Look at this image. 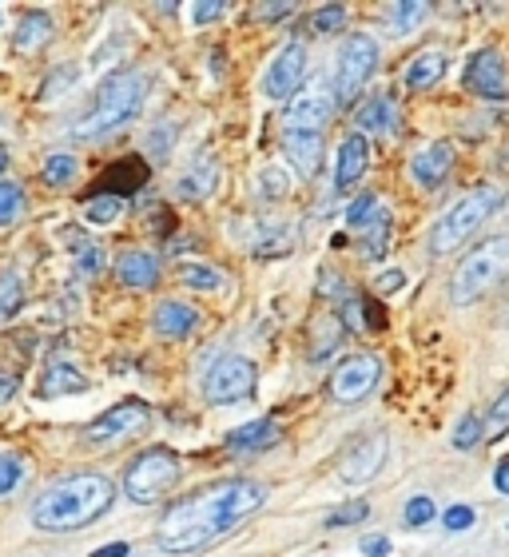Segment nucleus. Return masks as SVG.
<instances>
[{"label":"nucleus","mask_w":509,"mask_h":557,"mask_svg":"<svg viewBox=\"0 0 509 557\" xmlns=\"http://www.w3.org/2000/svg\"><path fill=\"white\" fill-rule=\"evenodd\" d=\"M263 502L266 486L254 478L211 482V486L187 494L184 502H175L172 510L163 513L156 542L167 554H199V549L215 546L223 534H232L239 522H247Z\"/></svg>","instance_id":"1"},{"label":"nucleus","mask_w":509,"mask_h":557,"mask_svg":"<svg viewBox=\"0 0 509 557\" xmlns=\"http://www.w3.org/2000/svg\"><path fill=\"white\" fill-rule=\"evenodd\" d=\"M112 482L96 470H84V474H72L64 482H52V486L36 498L33 506V525L48 530V534H69V530H84L88 522H96L100 513L112 506Z\"/></svg>","instance_id":"2"},{"label":"nucleus","mask_w":509,"mask_h":557,"mask_svg":"<svg viewBox=\"0 0 509 557\" xmlns=\"http://www.w3.org/2000/svg\"><path fill=\"white\" fill-rule=\"evenodd\" d=\"M144 100H148V76L136 72V69L116 72L112 81L100 84L92 108L76 120L72 136L80 139V144H100V139L116 136L124 124H132V120L139 116Z\"/></svg>","instance_id":"3"},{"label":"nucleus","mask_w":509,"mask_h":557,"mask_svg":"<svg viewBox=\"0 0 509 557\" xmlns=\"http://www.w3.org/2000/svg\"><path fill=\"white\" fill-rule=\"evenodd\" d=\"M498 203H501L498 187H474L470 196L458 199V203L434 223V232H430V251H434V256H450L454 247H462L465 239L498 211Z\"/></svg>","instance_id":"4"},{"label":"nucleus","mask_w":509,"mask_h":557,"mask_svg":"<svg viewBox=\"0 0 509 557\" xmlns=\"http://www.w3.org/2000/svg\"><path fill=\"white\" fill-rule=\"evenodd\" d=\"M506 275H509V235H498V239H489V244H482L477 251H470L462 259V268L454 271L450 299L462 302V307L465 302H477L489 287H498Z\"/></svg>","instance_id":"5"},{"label":"nucleus","mask_w":509,"mask_h":557,"mask_svg":"<svg viewBox=\"0 0 509 557\" xmlns=\"http://www.w3.org/2000/svg\"><path fill=\"white\" fill-rule=\"evenodd\" d=\"M179 474H184V470H179V458H175L167 446H151V450H144L136 462L127 466L124 490L132 502L151 506V502H160L163 494H172Z\"/></svg>","instance_id":"6"},{"label":"nucleus","mask_w":509,"mask_h":557,"mask_svg":"<svg viewBox=\"0 0 509 557\" xmlns=\"http://www.w3.org/2000/svg\"><path fill=\"white\" fill-rule=\"evenodd\" d=\"M151 426V410L148 403H139V398H127L120 407L104 410V414L96 418L92 426H84L80 442L88 450H116L124 442L139 438L144 430Z\"/></svg>","instance_id":"7"},{"label":"nucleus","mask_w":509,"mask_h":557,"mask_svg":"<svg viewBox=\"0 0 509 557\" xmlns=\"http://www.w3.org/2000/svg\"><path fill=\"white\" fill-rule=\"evenodd\" d=\"M374 69H378V45H374V36H367V33L347 36L343 48H338V64H335L338 104H350V100L367 88V81L374 76Z\"/></svg>","instance_id":"8"},{"label":"nucleus","mask_w":509,"mask_h":557,"mask_svg":"<svg viewBox=\"0 0 509 557\" xmlns=\"http://www.w3.org/2000/svg\"><path fill=\"white\" fill-rule=\"evenodd\" d=\"M254 383H259V371H254L251 359L223 355L203 374V398H208L211 407H232V403H244V398L254 395Z\"/></svg>","instance_id":"9"},{"label":"nucleus","mask_w":509,"mask_h":557,"mask_svg":"<svg viewBox=\"0 0 509 557\" xmlns=\"http://www.w3.org/2000/svg\"><path fill=\"white\" fill-rule=\"evenodd\" d=\"M382 379V362L374 355H350L331 374V398L335 403H362Z\"/></svg>","instance_id":"10"},{"label":"nucleus","mask_w":509,"mask_h":557,"mask_svg":"<svg viewBox=\"0 0 509 557\" xmlns=\"http://www.w3.org/2000/svg\"><path fill=\"white\" fill-rule=\"evenodd\" d=\"M335 104H338V96L331 92L323 81H311L287 104V120H283V124H287V132H319L326 120L335 116Z\"/></svg>","instance_id":"11"},{"label":"nucleus","mask_w":509,"mask_h":557,"mask_svg":"<svg viewBox=\"0 0 509 557\" xmlns=\"http://www.w3.org/2000/svg\"><path fill=\"white\" fill-rule=\"evenodd\" d=\"M302 76H307V48L299 40H290V45L278 48L271 69L263 72V96H271V100H287L290 96L295 100Z\"/></svg>","instance_id":"12"},{"label":"nucleus","mask_w":509,"mask_h":557,"mask_svg":"<svg viewBox=\"0 0 509 557\" xmlns=\"http://www.w3.org/2000/svg\"><path fill=\"white\" fill-rule=\"evenodd\" d=\"M386 434H371V438H359L343 454V462H338V478L347 482V486H362V482H371L374 474L382 470L386 462Z\"/></svg>","instance_id":"13"},{"label":"nucleus","mask_w":509,"mask_h":557,"mask_svg":"<svg viewBox=\"0 0 509 557\" xmlns=\"http://www.w3.org/2000/svg\"><path fill=\"white\" fill-rule=\"evenodd\" d=\"M462 84L474 96H482V100H506V96H509V88H506V64H501V57L494 52V48H482V52H477V57L465 64Z\"/></svg>","instance_id":"14"},{"label":"nucleus","mask_w":509,"mask_h":557,"mask_svg":"<svg viewBox=\"0 0 509 557\" xmlns=\"http://www.w3.org/2000/svg\"><path fill=\"white\" fill-rule=\"evenodd\" d=\"M454 168V144H446V139H438V144H430V148H422L414 156V163H410V175H414L422 187H438L446 175H450Z\"/></svg>","instance_id":"15"},{"label":"nucleus","mask_w":509,"mask_h":557,"mask_svg":"<svg viewBox=\"0 0 509 557\" xmlns=\"http://www.w3.org/2000/svg\"><path fill=\"white\" fill-rule=\"evenodd\" d=\"M151 326L160 331L163 338H184L191 335L199 326V311L191 302H179V299H163L156 311H151Z\"/></svg>","instance_id":"16"},{"label":"nucleus","mask_w":509,"mask_h":557,"mask_svg":"<svg viewBox=\"0 0 509 557\" xmlns=\"http://www.w3.org/2000/svg\"><path fill=\"white\" fill-rule=\"evenodd\" d=\"M355 124H359V136H390V132L398 128V104H394L386 92L371 96V100L355 112Z\"/></svg>","instance_id":"17"},{"label":"nucleus","mask_w":509,"mask_h":557,"mask_svg":"<svg viewBox=\"0 0 509 557\" xmlns=\"http://www.w3.org/2000/svg\"><path fill=\"white\" fill-rule=\"evenodd\" d=\"M278 426L271 422V418H254V422H247V426L232 430L227 434V450L232 454H263L271 450V446H278Z\"/></svg>","instance_id":"18"},{"label":"nucleus","mask_w":509,"mask_h":557,"mask_svg":"<svg viewBox=\"0 0 509 557\" xmlns=\"http://www.w3.org/2000/svg\"><path fill=\"white\" fill-rule=\"evenodd\" d=\"M367 163H371V144H367V136H347L343 139V148H338V163H335V184L338 187H350L359 184L362 172H367Z\"/></svg>","instance_id":"19"},{"label":"nucleus","mask_w":509,"mask_h":557,"mask_svg":"<svg viewBox=\"0 0 509 557\" xmlns=\"http://www.w3.org/2000/svg\"><path fill=\"white\" fill-rule=\"evenodd\" d=\"M116 278L124 287H151L156 278H160V256L156 251H124L116 263Z\"/></svg>","instance_id":"20"},{"label":"nucleus","mask_w":509,"mask_h":557,"mask_svg":"<svg viewBox=\"0 0 509 557\" xmlns=\"http://www.w3.org/2000/svg\"><path fill=\"white\" fill-rule=\"evenodd\" d=\"M283 148H287V160L295 163L302 175H314L323 168V136H319V132H287V136H283Z\"/></svg>","instance_id":"21"},{"label":"nucleus","mask_w":509,"mask_h":557,"mask_svg":"<svg viewBox=\"0 0 509 557\" xmlns=\"http://www.w3.org/2000/svg\"><path fill=\"white\" fill-rule=\"evenodd\" d=\"M215 184H220V163H215V156H199L196 168L187 175H179L175 191H179V199H208Z\"/></svg>","instance_id":"22"},{"label":"nucleus","mask_w":509,"mask_h":557,"mask_svg":"<svg viewBox=\"0 0 509 557\" xmlns=\"http://www.w3.org/2000/svg\"><path fill=\"white\" fill-rule=\"evenodd\" d=\"M52 16L48 12H28L21 21V28H16V36H12V48L21 52V57H28V52H40V48L52 40Z\"/></svg>","instance_id":"23"},{"label":"nucleus","mask_w":509,"mask_h":557,"mask_svg":"<svg viewBox=\"0 0 509 557\" xmlns=\"http://www.w3.org/2000/svg\"><path fill=\"white\" fill-rule=\"evenodd\" d=\"M80 391H88V379H84L76 367H69V362H48L45 379H40V395L45 398H60V395H80Z\"/></svg>","instance_id":"24"},{"label":"nucleus","mask_w":509,"mask_h":557,"mask_svg":"<svg viewBox=\"0 0 509 557\" xmlns=\"http://www.w3.org/2000/svg\"><path fill=\"white\" fill-rule=\"evenodd\" d=\"M290 247H295V232L287 223L266 220L251 232V256H287Z\"/></svg>","instance_id":"25"},{"label":"nucleus","mask_w":509,"mask_h":557,"mask_svg":"<svg viewBox=\"0 0 509 557\" xmlns=\"http://www.w3.org/2000/svg\"><path fill=\"white\" fill-rule=\"evenodd\" d=\"M144 180H148V168L139 160H127V163H116L112 172L100 180V191L96 196H116V199H124V196H132L136 187H144Z\"/></svg>","instance_id":"26"},{"label":"nucleus","mask_w":509,"mask_h":557,"mask_svg":"<svg viewBox=\"0 0 509 557\" xmlns=\"http://www.w3.org/2000/svg\"><path fill=\"white\" fill-rule=\"evenodd\" d=\"M442 76H446V57H442V52H418V57L410 60V69H406V88L426 92Z\"/></svg>","instance_id":"27"},{"label":"nucleus","mask_w":509,"mask_h":557,"mask_svg":"<svg viewBox=\"0 0 509 557\" xmlns=\"http://www.w3.org/2000/svg\"><path fill=\"white\" fill-rule=\"evenodd\" d=\"M430 12V4H422V0H402V4H390L386 9V28H390V36H406L414 33L418 21Z\"/></svg>","instance_id":"28"},{"label":"nucleus","mask_w":509,"mask_h":557,"mask_svg":"<svg viewBox=\"0 0 509 557\" xmlns=\"http://www.w3.org/2000/svg\"><path fill=\"white\" fill-rule=\"evenodd\" d=\"M24 278L16 275V271H4L0 275V323H12L16 314H21V307H24Z\"/></svg>","instance_id":"29"},{"label":"nucleus","mask_w":509,"mask_h":557,"mask_svg":"<svg viewBox=\"0 0 509 557\" xmlns=\"http://www.w3.org/2000/svg\"><path fill=\"white\" fill-rule=\"evenodd\" d=\"M179 283L191 290H220L223 283H227V275L208 268V263H184V268H179Z\"/></svg>","instance_id":"30"},{"label":"nucleus","mask_w":509,"mask_h":557,"mask_svg":"<svg viewBox=\"0 0 509 557\" xmlns=\"http://www.w3.org/2000/svg\"><path fill=\"white\" fill-rule=\"evenodd\" d=\"M386 244H390V211L382 208L374 215V223L367 227V239H362V256L367 259H382L386 256Z\"/></svg>","instance_id":"31"},{"label":"nucleus","mask_w":509,"mask_h":557,"mask_svg":"<svg viewBox=\"0 0 509 557\" xmlns=\"http://www.w3.org/2000/svg\"><path fill=\"white\" fill-rule=\"evenodd\" d=\"M76 180V156L69 151H52L45 160V184L48 187H69Z\"/></svg>","instance_id":"32"},{"label":"nucleus","mask_w":509,"mask_h":557,"mask_svg":"<svg viewBox=\"0 0 509 557\" xmlns=\"http://www.w3.org/2000/svg\"><path fill=\"white\" fill-rule=\"evenodd\" d=\"M120 211H124V199L96 196V199H88V208H84V220L92 223V227H108V223L120 220Z\"/></svg>","instance_id":"33"},{"label":"nucleus","mask_w":509,"mask_h":557,"mask_svg":"<svg viewBox=\"0 0 509 557\" xmlns=\"http://www.w3.org/2000/svg\"><path fill=\"white\" fill-rule=\"evenodd\" d=\"M24 215V191L21 184L12 180H0V227H12V223Z\"/></svg>","instance_id":"34"},{"label":"nucleus","mask_w":509,"mask_h":557,"mask_svg":"<svg viewBox=\"0 0 509 557\" xmlns=\"http://www.w3.org/2000/svg\"><path fill=\"white\" fill-rule=\"evenodd\" d=\"M477 442H486V422L477 414H465L462 422H458V430H454V446H458V450H474Z\"/></svg>","instance_id":"35"},{"label":"nucleus","mask_w":509,"mask_h":557,"mask_svg":"<svg viewBox=\"0 0 509 557\" xmlns=\"http://www.w3.org/2000/svg\"><path fill=\"white\" fill-rule=\"evenodd\" d=\"M378 199L371 196V191H367V196H359L355 199V203H350L347 208V223L350 227H355V232H367V227H371L374 223V215H378Z\"/></svg>","instance_id":"36"},{"label":"nucleus","mask_w":509,"mask_h":557,"mask_svg":"<svg viewBox=\"0 0 509 557\" xmlns=\"http://www.w3.org/2000/svg\"><path fill=\"white\" fill-rule=\"evenodd\" d=\"M506 434H509V386L501 391V398L494 403V410L486 418V442H501Z\"/></svg>","instance_id":"37"},{"label":"nucleus","mask_w":509,"mask_h":557,"mask_svg":"<svg viewBox=\"0 0 509 557\" xmlns=\"http://www.w3.org/2000/svg\"><path fill=\"white\" fill-rule=\"evenodd\" d=\"M21 482H24V462L16 454H0V498L16 494Z\"/></svg>","instance_id":"38"},{"label":"nucleus","mask_w":509,"mask_h":557,"mask_svg":"<svg viewBox=\"0 0 509 557\" xmlns=\"http://www.w3.org/2000/svg\"><path fill=\"white\" fill-rule=\"evenodd\" d=\"M290 191V175L283 168H266L259 172V196L263 199H283Z\"/></svg>","instance_id":"39"},{"label":"nucleus","mask_w":509,"mask_h":557,"mask_svg":"<svg viewBox=\"0 0 509 557\" xmlns=\"http://www.w3.org/2000/svg\"><path fill=\"white\" fill-rule=\"evenodd\" d=\"M343 24H347V9H343V4H326V9L314 12L311 28H314L319 36H331V33H338Z\"/></svg>","instance_id":"40"},{"label":"nucleus","mask_w":509,"mask_h":557,"mask_svg":"<svg viewBox=\"0 0 509 557\" xmlns=\"http://www.w3.org/2000/svg\"><path fill=\"white\" fill-rule=\"evenodd\" d=\"M76 271H80L84 278L100 275V271H104V247H100V244H84L80 251H76Z\"/></svg>","instance_id":"41"},{"label":"nucleus","mask_w":509,"mask_h":557,"mask_svg":"<svg viewBox=\"0 0 509 557\" xmlns=\"http://www.w3.org/2000/svg\"><path fill=\"white\" fill-rule=\"evenodd\" d=\"M367 513H371L367 502H347L343 510H335L326 518V525H331V530H338V525H359V522H367Z\"/></svg>","instance_id":"42"},{"label":"nucleus","mask_w":509,"mask_h":557,"mask_svg":"<svg viewBox=\"0 0 509 557\" xmlns=\"http://www.w3.org/2000/svg\"><path fill=\"white\" fill-rule=\"evenodd\" d=\"M402 518H406V525H426L430 518H434V502L418 494V498L406 502V513H402Z\"/></svg>","instance_id":"43"},{"label":"nucleus","mask_w":509,"mask_h":557,"mask_svg":"<svg viewBox=\"0 0 509 557\" xmlns=\"http://www.w3.org/2000/svg\"><path fill=\"white\" fill-rule=\"evenodd\" d=\"M227 16V4H191V21L203 28V24H211V21H223Z\"/></svg>","instance_id":"44"},{"label":"nucleus","mask_w":509,"mask_h":557,"mask_svg":"<svg viewBox=\"0 0 509 557\" xmlns=\"http://www.w3.org/2000/svg\"><path fill=\"white\" fill-rule=\"evenodd\" d=\"M470 525H474V510H470V506H454V510H446V530L458 534V530H470Z\"/></svg>","instance_id":"45"},{"label":"nucleus","mask_w":509,"mask_h":557,"mask_svg":"<svg viewBox=\"0 0 509 557\" xmlns=\"http://www.w3.org/2000/svg\"><path fill=\"white\" fill-rule=\"evenodd\" d=\"M406 275L402 271H382L378 278H374V287H378V295H394V290H402Z\"/></svg>","instance_id":"46"},{"label":"nucleus","mask_w":509,"mask_h":557,"mask_svg":"<svg viewBox=\"0 0 509 557\" xmlns=\"http://www.w3.org/2000/svg\"><path fill=\"white\" fill-rule=\"evenodd\" d=\"M290 12H295V4H263V9H254V16L259 21H287Z\"/></svg>","instance_id":"47"},{"label":"nucleus","mask_w":509,"mask_h":557,"mask_svg":"<svg viewBox=\"0 0 509 557\" xmlns=\"http://www.w3.org/2000/svg\"><path fill=\"white\" fill-rule=\"evenodd\" d=\"M362 554H367V557H386V554H390V537H382V534L367 537V542H362Z\"/></svg>","instance_id":"48"},{"label":"nucleus","mask_w":509,"mask_h":557,"mask_svg":"<svg viewBox=\"0 0 509 557\" xmlns=\"http://www.w3.org/2000/svg\"><path fill=\"white\" fill-rule=\"evenodd\" d=\"M16 386H21V379L12 371H0V403H9L12 395H16Z\"/></svg>","instance_id":"49"},{"label":"nucleus","mask_w":509,"mask_h":557,"mask_svg":"<svg viewBox=\"0 0 509 557\" xmlns=\"http://www.w3.org/2000/svg\"><path fill=\"white\" fill-rule=\"evenodd\" d=\"M494 486H498L501 494H509V458L498 462V470H494Z\"/></svg>","instance_id":"50"},{"label":"nucleus","mask_w":509,"mask_h":557,"mask_svg":"<svg viewBox=\"0 0 509 557\" xmlns=\"http://www.w3.org/2000/svg\"><path fill=\"white\" fill-rule=\"evenodd\" d=\"M92 557H127V542H116V546H104V549H96Z\"/></svg>","instance_id":"51"},{"label":"nucleus","mask_w":509,"mask_h":557,"mask_svg":"<svg viewBox=\"0 0 509 557\" xmlns=\"http://www.w3.org/2000/svg\"><path fill=\"white\" fill-rule=\"evenodd\" d=\"M4 168H9V151L0 148V175H4Z\"/></svg>","instance_id":"52"},{"label":"nucleus","mask_w":509,"mask_h":557,"mask_svg":"<svg viewBox=\"0 0 509 557\" xmlns=\"http://www.w3.org/2000/svg\"><path fill=\"white\" fill-rule=\"evenodd\" d=\"M0 21H4V9H0Z\"/></svg>","instance_id":"53"}]
</instances>
